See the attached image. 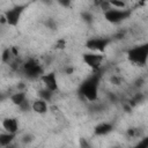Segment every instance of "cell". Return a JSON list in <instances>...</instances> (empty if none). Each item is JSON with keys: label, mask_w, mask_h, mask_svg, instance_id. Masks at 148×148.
Instances as JSON below:
<instances>
[{"label": "cell", "mask_w": 148, "mask_h": 148, "mask_svg": "<svg viewBox=\"0 0 148 148\" xmlns=\"http://www.w3.org/2000/svg\"><path fill=\"white\" fill-rule=\"evenodd\" d=\"M124 36H125V32H118V34H116L113 37H114L116 39H121V38H124Z\"/></svg>", "instance_id": "cell-26"}, {"label": "cell", "mask_w": 148, "mask_h": 148, "mask_svg": "<svg viewBox=\"0 0 148 148\" xmlns=\"http://www.w3.org/2000/svg\"><path fill=\"white\" fill-rule=\"evenodd\" d=\"M2 128L5 130V132L7 133H12V134H16L18 131V123L16 118L13 117H7L2 120Z\"/></svg>", "instance_id": "cell-9"}, {"label": "cell", "mask_w": 148, "mask_h": 148, "mask_svg": "<svg viewBox=\"0 0 148 148\" xmlns=\"http://www.w3.org/2000/svg\"><path fill=\"white\" fill-rule=\"evenodd\" d=\"M111 8H116V9H126L127 3L125 1H118V0H111L109 1Z\"/></svg>", "instance_id": "cell-16"}, {"label": "cell", "mask_w": 148, "mask_h": 148, "mask_svg": "<svg viewBox=\"0 0 148 148\" xmlns=\"http://www.w3.org/2000/svg\"><path fill=\"white\" fill-rule=\"evenodd\" d=\"M22 69L29 80H37L45 73L43 66L34 58H30L27 61H24L22 64Z\"/></svg>", "instance_id": "cell-2"}, {"label": "cell", "mask_w": 148, "mask_h": 148, "mask_svg": "<svg viewBox=\"0 0 148 148\" xmlns=\"http://www.w3.org/2000/svg\"><path fill=\"white\" fill-rule=\"evenodd\" d=\"M5 148H20V147H17V146H15V145H9V146H7V147H5Z\"/></svg>", "instance_id": "cell-31"}, {"label": "cell", "mask_w": 148, "mask_h": 148, "mask_svg": "<svg viewBox=\"0 0 148 148\" xmlns=\"http://www.w3.org/2000/svg\"><path fill=\"white\" fill-rule=\"evenodd\" d=\"M81 17H82V20L87 24H91L92 21H94V16H92V14L90 12H83V13H81Z\"/></svg>", "instance_id": "cell-18"}, {"label": "cell", "mask_w": 148, "mask_h": 148, "mask_svg": "<svg viewBox=\"0 0 148 148\" xmlns=\"http://www.w3.org/2000/svg\"><path fill=\"white\" fill-rule=\"evenodd\" d=\"M53 94H54V92H52V91H50V90H47V89H45V88H43V89H40V90L38 91V96H39V98L43 99V101H45L46 103L50 102V101L52 99Z\"/></svg>", "instance_id": "cell-15"}, {"label": "cell", "mask_w": 148, "mask_h": 148, "mask_svg": "<svg viewBox=\"0 0 148 148\" xmlns=\"http://www.w3.org/2000/svg\"><path fill=\"white\" fill-rule=\"evenodd\" d=\"M34 140H35V136H34L31 133H25L24 135L21 136V142H22L23 145H30Z\"/></svg>", "instance_id": "cell-17"}, {"label": "cell", "mask_w": 148, "mask_h": 148, "mask_svg": "<svg viewBox=\"0 0 148 148\" xmlns=\"http://www.w3.org/2000/svg\"><path fill=\"white\" fill-rule=\"evenodd\" d=\"M112 130H113V125L111 123H99L98 125L95 126L94 134L95 135H98V136H102V135L109 134Z\"/></svg>", "instance_id": "cell-11"}, {"label": "cell", "mask_w": 148, "mask_h": 148, "mask_svg": "<svg viewBox=\"0 0 148 148\" xmlns=\"http://www.w3.org/2000/svg\"><path fill=\"white\" fill-rule=\"evenodd\" d=\"M66 47V40L64 38H60L56 42V49H59V50H62Z\"/></svg>", "instance_id": "cell-22"}, {"label": "cell", "mask_w": 148, "mask_h": 148, "mask_svg": "<svg viewBox=\"0 0 148 148\" xmlns=\"http://www.w3.org/2000/svg\"><path fill=\"white\" fill-rule=\"evenodd\" d=\"M58 3L61 5V6H64V7H68V6H71V1H58Z\"/></svg>", "instance_id": "cell-27"}, {"label": "cell", "mask_w": 148, "mask_h": 148, "mask_svg": "<svg viewBox=\"0 0 148 148\" xmlns=\"http://www.w3.org/2000/svg\"><path fill=\"white\" fill-rule=\"evenodd\" d=\"M136 148H139V147H136Z\"/></svg>", "instance_id": "cell-33"}, {"label": "cell", "mask_w": 148, "mask_h": 148, "mask_svg": "<svg viewBox=\"0 0 148 148\" xmlns=\"http://www.w3.org/2000/svg\"><path fill=\"white\" fill-rule=\"evenodd\" d=\"M110 82L112 84H114V86H119V84H121V77L118 76V75H111Z\"/></svg>", "instance_id": "cell-21"}, {"label": "cell", "mask_w": 148, "mask_h": 148, "mask_svg": "<svg viewBox=\"0 0 148 148\" xmlns=\"http://www.w3.org/2000/svg\"><path fill=\"white\" fill-rule=\"evenodd\" d=\"M80 148H91V146L84 138H81L80 139Z\"/></svg>", "instance_id": "cell-23"}, {"label": "cell", "mask_w": 148, "mask_h": 148, "mask_svg": "<svg viewBox=\"0 0 148 148\" xmlns=\"http://www.w3.org/2000/svg\"><path fill=\"white\" fill-rule=\"evenodd\" d=\"M14 139H15V134L7 133V132L0 133V146H1V148H5V147L12 145Z\"/></svg>", "instance_id": "cell-13"}, {"label": "cell", "mask_w": 148, "mask_h": 148, "mask_svg": "<svg viewBox=\"0 0 148 148\" xmlns=\"http://www.w3.org/2000/svg\"><path fill=\"white\" fill-rule=\"evenodd\" d=\"M39 80L43 82L44 84V88L52 91V92H56L59 90V86H58V80H57V75L54 72H49V73H44Z\"/></svg>", "instance_id": "cell-7"}, {"label": "cell", "mask_w": 148, "mask_h": 148, "mask_svg": "<svg viewBox=\"0 0 148 148\" xmlns=\"http://www.w3.org/2000/svg\"><path fill=\"white\" fill-rule=\"evenodd\" d=\"M27 7H28L27 3L15 5L12 8L5 10L3 12V16L6 18V24L10 25V27H17L21 17H22V14H23V12L25 10Z\"/></svg>", "instance_id": "cell-4"}, {"label": "cell", "mask_w": 148, "mask_h": 148, "mask_svg": "<svg viewBox=\"0 0 148 148\" xmlns=\"http://www.w3.org/2000/svg\"><path fill=\"white\" fill-rule=\"evenodd\" d=\"M6 24V18L3 16V14L0 15V25H5Z\"/></svg>", "instance_id": "cell-28"}, {"label": "cell", "mask_w": 148, "mask_h": 148, "mask_svg": "<svg viewBox=\"0 0 148 148\" xmlns=\"http://www.w3.org/2000/svg\"><path fill=\"white\" fill-rule=\"evenodd\" d=\"M143 83H145V80H143L142 77H138V79L134 81V87H136V88H141V87L143 86Z\"/></svg>", "instance_id": "cell-24"}, {"label": "cell", "mask_w": 148, "mask_h": 148, "mask_svg": "<svg viewBox=\"0 0 148 148\" xmlns=\"http://www.w3.org/2000/svg\"><path fill=\"white\" fill-rule=\"evenodd\" d=\"M111 38H106V37H97V38H90L86 42V46L87 49H89L90 51H98V52H103L109 44L111 43Z\"/></svg>", "instance_id": "cell-6"}, {"label": "cell", "mask_w": 148, "mask_h": 148, "mask_svg": "<svg viewBox=\"0 0 148 148\" xmlns=\"http://www.w3.org/2000/svg\"><path fill=\"white\" fill-rule=\"evenodd\" d=\"M136 134H138V130L136 128H128L127 130V135L130 138H134V136H136Z\"/></svg>", "instance_id": "cell-25"}, {"label": "cell", "mask_w": 148, "mask_h": 148, "mask_svg": "<svg viewBox=\"0 0 148 148\" xmlns=\"http://www.w3.org/2000/svg\"><path fill=\"white\" fill-rule=\"evenodd\" d=\"M22 112H28L30 109H31V104H30V102H29V99L27 98L25 101H23L18 106H17Z\"/></svg>", "instance_id": "cell-19"}, {"label": "cell", "mask_w": 148, "mask_h": 148, "mask_svg": "<svg viewBox=\"0 0 148 148\" xmlns=\"http://www.w3.org/2000/svg\"><path fill=\"white\" fill-rule=\"evenodd\" d=\"M82 59L84 61V64H87L89 67H91L94 71H98L101 68V65L103 62V59L104 57L102 54H98V53H94V52H90V53H84L82 56Z\"/></svg>", "instance_id": "cell-8"}, {"label": "cell", "mask_w": 148, "mask_h": 148, "mask_svg": "<svg viewBox=\"0 0 148 148\" xmlns=\"http://www.w3.org/2000/svg\"><path fill=\"white\" fill-rule=\"evenodd\" d=\"M147 56H148V45L147 44L134 46V47L130 49L128 52H127L128 60L131 62L140 65V66H145L146 65Z\"/></svg>", "instance_id": "cell-3"}, {"label": "cell", "mask_w": 148, "mask_h": 148, "mask_svg": "<svg viewBox=\"0 0 148 148\" xmlns=\"http://www.w3.org/2000/svg\"><path fill=\"white\" fill-rule=\"evenodd\" d=\"M131 10L130 9H116V8H110L105 12H103L104 18L112 23V24H118L123 22L124 20L128 18L131 16Z\"/></svg>", "instance_id": "cell-5"}, {"label": "cell", "mask_w": 148, "mask_h": 148, "mask_svg": "<svg viewBox=\"0 0 148 148\" xmlns=\"http://www.w3.org/2000/svg\"><path fill=\"white\" fill-rule=\"evenodd\" d=\"M13 59H15V58H14L13 54H12L10 47H6V49L2 51V53H1V61H2L3 64H9Z\"/></svg>", "instance_id": "cell-14"}, {"label": "cell", "mask_w": 148, "mask_h": 148, "mask_svg": "<svg viewBox=\"0 0 148 148\" xmlns=\"http://www.w3.org/2000/svg\"><path fill=\"white\" fill-rule=\"evenodd\" d=\"M31 110L35 111V112L38 113V114H44V113L47 112L49 105H47V103H46L45 101H43V99H40V98H37V99H35V101L31 103Z\"/></svg>", "instance_id": "cell-10"}, {"label": "cell", "mask_w": 148, "mask_h": 148, "mask_svg": "<svg viewBox=\"0 0 148 148\" xmlns=\"http://www.w3.org/2000/svg\"><path fill=\"white\" fill-rule=\"evenodd\" d=\"M10 102L14 104V105H16V106H18L23 101H25L27 99V94H25V91H15L14 94H12L10 95Z\"/></svg>", "instance_id": "cell-12"}, {"label": "cell", "mask_w": 148, "mask_h": 148, "mask_svg": "<svg viewBox=\"0 0 148 148\" xmlns=\"http://www.w3.org/2000/svg\"><path fill=\"white\" fill-rule=\"evenodd\" d=\"M73 71H74V68H73V67H67V68L65 69V72H66L67 74H72V73H73Z\"/></svg>", "instance_id": "cell-29"}, {"label": "cell", "mask_w": 148, "mask_h": 148, "mask_svg": "<svg viewBox=\"0 0 148 148\" xmlns=\"http://www.w3.org/2000/svg\"><path fill=\"white\" fill-rule=\"evenodd\" d=\"M0 148H1V146H0Z\"/></svg>", "instance_id": "cell-32"}, {"label": "cell", "mask_w": 148, "mask_h": 148, "mask_svg": "<svg viewBox=\"0 0 148 148\" xmlns=\"http://www.w3.org/2000/svg\"><path fill=\"white\" fill-rule=\"evenodd\" d=\"M5 98H6V96L3 95V92H1V91H0V102H2Z\"/></svg>", "instance_id": "cell-30"}, {"label": "cell", "mask_w": 148, "mask_h": 148, "mask_svg": "<svg viewBox=\"0 0 148 148\" xmlns=\"http://www.w3.org/2000/svg\"><path fill=\"white\" fill-rule=\"evenodd\" d=\"M45 24H46V27H47L49 29H51V30H56V29H57V22H56L53 18H47L46 22H45Z\"/></svg>", "instance_id": "cell-20"}, {"label": "cell", "mask_w": 148, "mask_h": 148, "mask_svg": "<svg viewBox=\"0 0 148 148\" xmlns=\"http://www.w3.org/2000/svg\"><path fill=\"white\" fill-rule=\"evenodd\" d=\"M99 79L101 75L98 73L92 74L89 76L80 87V92L82 96L89 101V102H95L98 97V86H99Z\"/></svg>", "instance_id": "cell-1"}]
</instances>
